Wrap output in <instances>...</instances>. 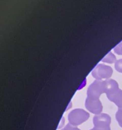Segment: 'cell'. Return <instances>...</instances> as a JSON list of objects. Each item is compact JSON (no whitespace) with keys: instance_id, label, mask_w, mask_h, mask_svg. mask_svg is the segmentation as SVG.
Wrapping results in <instances>:
<instances>
[{"instance_id":"obj_1","label":"cell","mask_w":122,"mask_h":130,"mask_svg":"<svg viewBox=\"0 0 122 130\" xmlns=\"http://www.w3.org/2000/svg\"><path fill=\"white\" fill-rule=\"evenodd\" d=\"M105 93L110 101L114 102L118 109H122V91L118 87V85L114 79L106 80Z\"/></svg>"},{"instance_id":"obj_2","label":"cell","mask_w":122,"mask_h":130,"mask_svg":"<svg viewBox=\"0 0 122 130\" xmlns=\"http://www.w3.org/2000/svg\"><path fill=\"white\" fill-rule=\"evenodd\" d=\"M89 114L83 109H77L72 110L68 115V120L72 126H78L86 121L89 118Z\"/></svg>"},{"instance_id":"obj_3","label":"cell","mask_w":122,"mask_h":130,"mask_svg":"<svg viewBox=\"0 0 122 130\" xmlns=\"http://www.w3.org/2000/svg\"><path fill=\"white\" fill-rule=\"evenodd\" d=\"M105 92V81H95L88 88L87 97L99 99L102 93Z\"/></svg>"},{"instance_id":"obj_4","label":"cell","mask_w":122,"mask_h":130,"mask_svg":"<svg viewBox=\"0 0 122 130\" xmlns=\"http://www.w3.org/2000/svg\"><path fill=\"white\" fill-rule=\"evenodd\" d=\"M113 69L109 66L104 64H98L92 72V75L97 80L108 79L112 76Z\"/></svg>"},{"instance_id":"obj_5","label":"cell","mask_w":122,"mask_h":130,"mask_svg":"<svg viewBox=\"0 0 122 130\" xmlns=\"http://www.w3.org/2000/svg\"><path fill=\"white\" fill-rule=\"evenodd\" d=\"M85 107L88 110L97 115L100 114L102 110V105L99 99L87 97L85 101Z\"/></svg>"},{"instance_id":"obj_6","label":"cell","mask_w":122,"mask_h":130,"mask_svg":"<svg viewBox=\"0 0 122 130\" xmlns=\"http://www.w3.org/2000/svg\"><path fill=\"white\" fill-rule=\"evenodd\" d=\"M94 126H110L111 118L106 114H97L94 116Z\"/></svg>"},{"instance_id":"obj_7","label":"cell","mask_w":122,"mask_h":130,"mask_svg":"<svg viewBox=\"0 0 122 130\" xmlns=\"http://www.w3.org/2000/svg\"><path fill=\"white\" fill-rule=\"evenodd\" d=\"M102 62H106V63H113L116 62V57L111 53V52H109L108 54L105 56L104 58L102 59Z\"/></svg>"},{"instance_id":"obj_8","label":"cell","mask_w":122,"mask_h":130,"mask_svg":"<svg viewBox=\"0 0 122 130\" xmlns=\"http://www.w3.org/2000/svg\"><path fill=\"white\" fill-rule=\"evenodd\" d=\"M116 119L119 125L122 128V109H118L116 113Z\"/></svg>"},{"instance_id":"obj_9","label":"cell","mask_w":122,"mask_h":130,"mask_svg":"<svg viewBox=\"0 0 122 130\" xmlns=\"http://www.w3.org/2000/svg\"><path fill=\"white\" fill-rule=\"evenodd\" d=\"M116 70L118 71L119 72L122 73V59H119L118 60H116L114 65Z\"/></svg>"},{"instance_id":"obj_10","label":"cell","mask_w":122,"mask_h":130,"mask_svg":"<svg viewBox=\"0 0 122 130\" xmlns=\"http://www.w3.org/2000/svg\"><path fill=\"white\" fill-rule=\"evenodd\" d=\"M114 51L118 55H122V41L118 44L116 47H114Z\"/></svg>"},{"instance_id":"obj_11","label":"cell","mask_w":122,"mask_h":130,"mask_svg":"<svg viewBox=\"0 0 122 130\" xmlns=\"http://www.w3.org/2000/svg\"><path fill=\"white\" fill-rule=\"evenodd\" d=\"M90 130H111L110 126H95Z\"/></svg>"},{"instance_id":"obj_12","label":"cell","mask_w":122,"mask_h":130,"mask_svg":"<svg viewBox=\"0 0 122 130\" xmlns=\"http://www.w3.org/2000/svg\"><path fill=\"white\" fill-rule=\"evenodd\" d=\"M61 130H80V129H78V128H76V127H74V126H72V124H71L69 123V124H67V125H66V126L65 127L64 129Z\"/></svg>"}]
</instances>
